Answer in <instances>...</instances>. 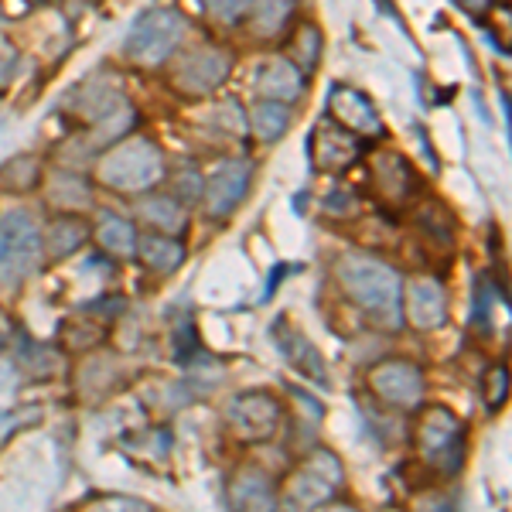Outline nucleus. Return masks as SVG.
I'll use <instances>...</instances> for the list:
<instances>
[{
  "mask_svg": "<svg viewBox=\"0 0 512 512\" xmlns=\"http://www.w3.org/2000/svg\"><path fill=\"white\" fill-rule=\"evenodd\" d=\"M335 280L345 297L362 308L369 318H379L386 325L400 321L403 304V274L393 263L369 253H345L335 260Z\"/></svg>",
  "mask_w": 512,
  "mask_h": 512,
  "instance_id": "obj_1",
  "label": "nucleus"
},
{
  "mask_svg": "<svg viewBox=\"0 0 512 512\" xmlns=\"http://www.w3.org/2000/svg\"><path fill=\"white\" fill-rule=\"evenodd\" d=\"M96 178L110 192L147 195L168 178V164H164V151L151 137H123L99 154Z\"/></svg>",
  "mask_w": 512,
  "mask_h": 512,
  "instance_id": "obj_2",
  "label": "nucleus"
},
{
  "mask_svg": "<svg viewBox=\"0 0 512 512\" xmlns=\"http://www.w3.org/2000/svg\"><path fill=\"white\" fill-rule=\"evenodd\" d=\"M342 485H345L342 458L328 448H315L284 478V485H277V506L280 512H315L325 502H332V495Z\"/></svg>",
  "mask_w": 512,
  "mask_h": 512,
  "instance_id": "obj_3",
  "label": "nucleus"
},
{
  "mask_svg": "<svg viewBox=\"0 0 512 512\" xmlns=\"http://www.w3.org/2000/svg\"><path fill=\"white\" fill-rule=\"evenodd\" d=\"M188 21L178 7H147L140 11L123 38V55L144 69H158L181 48Z\"/></svg>",
  "mask_w": 512,
  "mask_h": 512,
  "instance_id": "obj_4",
  "label": "nucleus"
},
{
  "mask_svg": "<svg viewBox=\"0 0 512 512\" xmlns=\"http://www.w3.org/2000/svg\"><path fill=\"white\" fill-rule=\"evenodd\" d=\"M465 441L468 431L454 410L441 407V403L420 407L414 424V444L417 454L424 458V465H431L441 475L461 472V465H465Z\"/></svg>",
  "mask_w": 512,
  "mask_h": 512,
  "instance_id": "obj_5",
  "label": "nucleus"
},
{
  "mask_svg": "<svg viewBox=\"0 0 512 512\" xmlns=\"http://www.w3.org/2000/svg\"><path fill=\"white\" fill-rule=\"evenodd\" d=\"M41 226L28 209L0 212V287H18L41 267Z\"/></svg>",
  "mask_w": 512,
  "mask_h": 512,
  "instance_id": "obj_6",
  "label": "nucleus"
},
{
  "mask_svg": "<svg viewBox=\"0 0 512 512\" xmlns=\"http://www.w3.org/2000/svg\"><path fill=\"white\" fill-rule=\"evenodd\" d=\"M226 424L239 441H270L280 427V400L270 396L267 390H246L236 393L226 403Z\"/></svg>",
  "mask_w": 512,
  "mask_h": 512,
  "instance_id": "obj_7",
  "label": "nucleus"
},
{
  "mask_svg": "<svg viewBox=\"0 0 512 512\" xmlns=\"http://www.w3.org/2000/svg\"><path fill=\"white\" fill-rule=\"evenodd\" d=\"M366 386L379 403H386V407L410 410V407H420L427 383H424V373H420L417 362L383 359L366 373Z\"/></svg>",
  "mask_w": 512,
  "mask_h": 512,
  "instance_id": "obj_8",
  "label": "nucleus"
},
{
  "mask_svg": "<svg viewBox=\"0 0 512 512\" xmlns=\"http://www.w3.org/2000/svg\"><path fill=\"white\" fill-rule=\"evenodd\" d=\"M229 72H233V55L216 45H198L178 59L171 82L185 96H209L229 79Z\"/></svg>",
  "mask_w": 512,
  "mask_h": 512,
  "instance_id": "obj_9",
  "label": "nucleus"
},
{
  "mask_svg": "<svg viewBox=\"0 0 512 512\" xmlns=\"http://www.w3.org/2000/svg\"><path fill=\"white\" fill-rule=\"evenodd\" d=\"M250 181H253V161L233 158L216 164V171L202 181L205 212L212 219H229L243 205L246 192H250Z\"/></svg>",
  "mask_w": 512,
  "mask_h": 512,
  "instance_id": "obj_10",
  "label": "nucleus"
},
{
  "mask_svg": "<svg viewBox=\"0 0 512 512\" xmlns=\"http://www.w3.org/2000/svg\"><path fill=\"white\" fill-rule=\"evenodd\" d=\"M328 113H332V123L362 140L383 134V120H379L376 103L362 89L345 86V82H335L332 93H328Z\"/></svg>",
  "mask_w": 512,
  "mask_h": 512,
  "instance_id": "obj_11",
  "label": "nucleus"
},
{
  "mask_svg": "<svg viewBox=\"0 0 512 512\" xmlns=\"http://www.w3.org/2000/svg\"><path fill=\"white\" fill-rule=\"evenodd\" d=\"M308 154L315 171H321V175H338V171H345L349 164L362 158V137L349 134V130H342L332 120H321L315 134H311Z\"/></svg>",
  "mask_w": 512,
  "mask_h": 512,
  "instance_id": "obj_12",
  "label": "nucleus"
},
{
  "mask_svg": "<svg viewBox=\"0 0 512 512\" xmlns=\"http://www.w3.org/2000/svg\"><path fill=\"white\" fill-rule=\"evenodd\" d=\"M400 311L420 332H434L448 321V297H444L441 280L434 277H414L403 280V304Z\"/></svg>",
  "mask_w": 512,
  "mask_h": 512,
  "instance_id": "obj_13",
  "label": "nucleus"
},
{
  "mask_svg": "<svg viewBox=\"0 0 512 512\" xmlns=\"http://www.w3.org/2000/svg\"><path fill=\"white\" fill-rule=\"evenodd\" d=\"M373 185L383 202L393 205H407L417 195L420 178L414 171V164L403 158L400 151H376L373 158Z\"/></svg>",
  "mask_w": 512,
  "mask_h": 512,
  "instance_id": "obj_14",
  "label": "nucleus"
},
{
  "mask_svg": "<svg viewBox=\"0 0 512 512\" xmlns=\"http://www.w3.org/2000/svg\"><path fill=\"white\" fill-rule=\"evenodd\" d=\"M89 233H93V226L82 212H59L41 226V256L52 263L69 260L89 243Z\"/></svg>",
  "mask_w": 512,
  "mask_h": 512,
  "instance_id": "obj_15",
  "label": "nucleus"
},
{
  "mask_svg": "<svg viewBox=\"0 0 512 512\" xmlns=\"http://www.w3.org/2000/svg\"><path fill=\"white\" fill-rule=\"evenodd\" d=\"M274 342H277L280 355H284V359L291 362L297 373L308 376V379H315V383H328L325 359H321V352L315 349V342H308V338H304V332L294 325L291 318H277Z\"/></svg>",
  "mask_w": 512,
  "mask_h": 512,
  "instance_id": "obj_16",
  "label": "nucleus"
},
{
  "mask_svg": "<svg viewBox=\"0 0 512 512\" xmlns=\"http://www.w3.org/2000/svg\"><path fill=\"white\" fill-rule=\"evenodd\" d=\"M253 93L260 99H270V103L291 106L304 93V72L291 59H267L260 62L253 76Z\"/></svg>",
  "mask_w": 512,
  "mask_h": 512,
  "instance_id": "obj_17",
  "label": "nucleus"
},
{
  "mask_svg": "<svg viewBox=\"0 0 512 512\" xmlns=\"http://www.w3.org/2000/svg\"><path fill=\"white\" fill-rule=\"evenodd\" d=\"M229 509L233 512H280L277 506V482L270 475L243 468L229 482Z\"/></svg>",
  "mask_w": 512,
  "mask_h": 512,
  "instance_id": "obj_18",
  "label": "nucleus"
},
{
  "mask_svg": "<svg viewBox=\"0 0 512 512\" xmlns=\"http://www.w3.org/2000/svg\"><path fill=\"white\" fill-rule=\"evenodd\" d=\"M137 219L147 226V233H164V236H178L188 226V209L171 195L147 192L137 202Z\"/></svg>",
  "mask_w": 512,
  "mask_h": 512,
  "instance_id": "obj_19",
  "label": "nucleus"
},
{
  "mask_svg": "<svg viewBox=\"0 0 512 512\" xmlns=\"http://www.w3.org/2000/svg\"><path fill=\"white\" fill-rule=\"evenodd\" d=\"M140 263H144L147 270H154V274H175V270L185 263V243H181L178 236H164V233H144L137 236V250Z\"/></svg>",
  "mask_w": 512,
  "mask_h": 512,
  "instance_id": "obj_20",
  "label": "nucleus"
},
{
  "mask_svg": "<svg viewBox=\"0 0 512 512\" xmlns=\"http://www.w3.org/2000/svg\"><path fill=\"white\" fill-rule=\"evenodd\" d=\"M45 181V164H41L38 154H14L0 164V188L11 195H31L41 188Z\"/></svg>",
  "mask_w": 512,
  "mask_h": 512,
  "instance_id": "obj_21",
  "label": "nucleus"
},
{
  "mask_svg": "<svg viewBox=\"0 0 512 512\" xmlns=\"http://www.w3.org/2000/svg\"><path fill=\"white\" fill-rule=\"evenodd\" d=\"M93 236L96 243L103 246L110 256H134L137 250V229L134 222H127L123 216H117V212H99L96 216V226H93Z\"/></svg>",
  "mask_w": 512,
  "mask_h": 512,
  "instance_id": "obj_22",
  "label": "nucleus"
},
{
  "mask_svg": "<svg viewBox=\"0 0 512 512\" xmlns=\"http://www.w3.org/2000/svg\"><path fill=\"white\" fill-rule=\"evenodd\" d=\"M297 0H250V24L260 38H277L291 28Z\"/></svg>",
  "mask_w": 512,
  "mask_h": 512,
  "instance_id": "obj_23",
  "label": "nucleus"
},
{
  "mask_svg": "<svg viewBox=\"0 0 512 512\" xmlns=\"http://www.w3.org/2000/svg\"><path fill=\"white\" fill-rule=\"evenodd\" d=\"M246 127H250L263 144H274V140H280L291 130V106L260 99V103H253V110L246 113Z\"/></svg>",
  "mask_w": 512,
  "mask_h": 512,
  "instance_id": "obj_24",
  "label": "nucleus"
},
{
  "mask_svg": "<svg viewBox=\"0 0 512 512\" xmlns=\"http://www.w3.org/2000/svg\"><path fill=\"white\" fill-rule=\"evenodd\" d=\"M48 198L59 205L62 212H82L89 202H93V188H89L86 178L72 175V171H59L48 185Z\"/></svg>",
  "mask_w": 512,
  "mask_h": 512,
  "instance_id": "obj_25",
  "label": "nucleus"
},
{
  "mask_svg": "<svg viewBox=\"0 0 512 512\" xmlns=\"http://www.w3.org/2000/svg\"><path fill=\"white\" fill-rule=\"evenodd\" d=\"M171 198H178L181 205H195L202 202V175L198 171H178V175H171Z\"/></svg>",
  "mask_w": 512,
  "mask_h": 512,
  "instance_id": "obj_26",
  "label": "nucleus"
},
{
  "mask_svg": "<svg viewBox=\"0 0 512 512\" xmlns=\"http://www.w3.org/2000/svg\"><path fill=\"white\" fill-rule=\"evenodd\" d=\"M506 393H509V373L506 366H492L485 373V383H482V396L489 403V410H499L506 403Z\"/></svg>",
  "mask_w": 512,
  "mask_h": 512,
  "instance_id": "obj_27",
  "label": "nucleus"
},
{
  "mask_svg": "<svg viewBox=\"0 0 512 512\" xmlns=\"http://www.w3.org/2000/svg\"><path fill=\"white\" fill-rule=\"evenodd\" d=\"M202 4H205V11H209L212 18H219L222 24H236L250 14V0H202Z\"/></svg>",
  "mask_w": 512,
  "mask_h": 512,
  "instance_id": "obj_28",
  "label": "nucleus"
},
{
  "mask_svg": "<svg viewBox=\"0 0 512 512\" xmlns=\"http://www.w3.org/2000/svg\"><path fill=\"white\" fill-rule=\"evenodd\" d=\"M18 62H21V52L11 45L7 38H0V93L14 82V72H18Z\"/></svg>",
  "mask_w": 512,
  "mask_h": 512,
  "instance_id": "obj_29",
  "label": "nucleus"
},
{
  "mask_svg": "<svg viewBox=\"0 0 512 512\" xmlns=\"http://www.w3.org/2000/svg\"><path fill=\"white\" fill-rule=\"evenodd\" d=\"M86 512H151V509L137 499H99Z\"/></svg>",
  "mask_w": 512,
  "mask_h": 512,
  "instance_id": "obj_30",
  "label": "nucleus"
},
{
  "mask_svg": "<svg viewBox=\"0 0 512 512\" xmlns=\"http://www.w3.org/2000/svg\"><path fill=\"white\" fill-rule=\"evenodd\" d=\"M414 512H451V502L444 499V495H420L414 502Z\"/></svg>",
  "mask_w": 512,
  "mask_h": 512,
  "instance_id": "obj_31",
  "label": "nucleus"
},
{
  "mask_svg": "<svg viewBox=\"0 0 512 512\" xmlns=\"http://www.w3.org/2000/svg\"><path fill=\"white\" fill-rule=\"evenodd\" d=\"M11 342V318H7V311L0 308V349Z\"/></svg>",
  "mask_w": 512,
  "mask_h": 512,
  "instance_id": "obj_32",
  "label": "nucleus"
},
{
  "mask_svg": "<svg viewBox=\"0 0 512 512\" xmlns=\"http://www.w3.org/2000/svg\"><path fill=\"white\" fill-rule=\"evenodd\" d=\"M458 4L465 7L468 14H482V11H489L492 0H458Z\"/></svg>",
  "mask_w": 512,
  "mask_h": 512,
  "instance_id": "obj_33",
  "label": "nucleus"
},
{
  "mask_svg": "<svg viewBox=\"0 0 512 512\" xmlns=\"http://www.w3.org/2000/svg\"><path fill=\"white\" fill-rule=\"evenodd\" d=\"M315 512H359V509L349 506V502H325V506L315 509Z\"/></svg>",
  "mask_w": 512,
  "mask_h": 512,
  "instance_id": "obj_34",
  "label": "nucleus"
},
{
  "mask_svg": "<svg viewBox=\"0 0 512 512\" xmlns=\"http://www.w3.org/2000/svg\"><path fill=\"white\" fill-rule=\"evenodd\" d=\"M35 4H48V0H35Z\"/></svg>",
  "mask_w": 512,
  "mask_h": 512,
  "instance_id": "obj_35",
  "label": "nucleus"
}]
</instances>
